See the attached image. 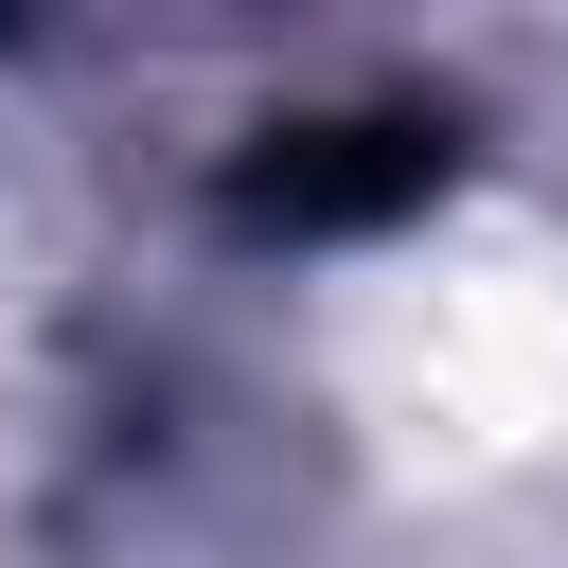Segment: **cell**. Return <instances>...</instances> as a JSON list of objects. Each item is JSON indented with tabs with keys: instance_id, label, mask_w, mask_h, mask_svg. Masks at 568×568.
<instances>
[{
	"instance_id": "cell-1",
	"label": "cell",
	"mask_w": 568,
	"mask_h": 568,
	"mask_svg": "<svg viewBox=\"0 0 568 568\" xmlns=\"http://www.w3.org/2000/svg\"><path fill=\"white\" fill-rule=\"evenodd\" d=\"M0 18H18V0H0Z\"/></svg>"
}]
</instances>
